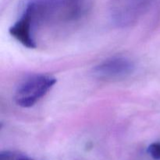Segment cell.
I'll return each instance as SVG.
<instances>
[{
    "mask_svg": "<svg viewBox=\"0 0 160 160\" xmlns=\"http://www.w3.org/2000/svg\"><path fill=\"white\" fill-rule=\"evenodd\" d=\"M148 153L155 160H160V142L151 144L148 148Z\"/></svg>",
    "mask_w": 160,
    "mask_h": 160,
    "instance_id": "cell-6",
    "label": "cell"
},
{
    "mask_svg": "<svg viewBox=\"0 0 160 160\" xmlns=\"http://www.w3.org/2000/svg\"><path fill=\"white\" fill-rule=\"evenodd\" d=\"M34 31L31 21L24 14L9 30L12 37L28 48H35L37 47Z\"/></svg>",
    "mask_w": 160,
    "mask_h": 160,
    "instance_id": "cell-4",
    "label": "cell"
},
{
    "mask_svg": "<svg viewBox=\"0 0 160 160\" xmlns=\"http://www.w3.org/2000/svg\"><path fill=\"white\" fill-rule=\"evenodd\" d=\"M0 160H34L26 155L15 151L2 152L0 154Z\"/></svg>",
    "mask_w": 160,
    "mask_h": 160,
    "instance_id": "cell-5",
    "label": "cell"
},
{
    "mask_svg": "<svg viewBox=\"0 0 160 160\" xmlns=\"http://www.w3.org/2000/svg\"><path fill=\"white\" fill-rule=\"evenodd\" d=\"M86 10V0H52L48 23H72L81 19Z\"/></svg>",
    "mask_w": 160,
    "mask_h": 160,
    "instance_id": "cell-2",
    "label": "cell"
},
{
    "mask_svg": "<svg viewBox=\"0 0 160 160\" xmlns=\"http://www.w3.org/2000/svg\"><path fill=\"white\" fill-rule=\"evenodd\" d=\"M56 79L49 74L28 77L17 87L14 100L17 106L30 108L40 101L56 84Z\"/></svg>",
    "mask_w": 160,
    "mask_h": 160,
    "instance_id": "cell-1",
    "label": "cell"
},
{
    "mask_svg": "<svg viewBox=\"0 0 160 160\" xmlns=\"http://www.w3.org/2000/svg\"><path fill=\"white\" fill-rule=\"evenodd\" d=\"M135 70L134 62L124 56H115L104 60L95 66L93 73L102 80H120L132 74Z\"/></svg>",
    "mask_w": 160,
    "mask_h": 160,
    "instance_id": "cell-3",
    "label": "cell"
}]
</instances>
